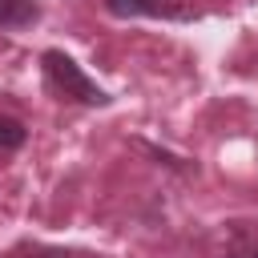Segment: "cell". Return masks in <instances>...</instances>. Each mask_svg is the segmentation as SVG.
I'll use <instances>...</instances> for the list:
<instances>
[{
  "label": "cell",
  "mask_w": 258,
  "mask_h": 258,
  "mask_svg": "<svg viewBox=\"0 0 258 258\" xmlns=\"http://www.w3.org/2000/svg\"><path fill=\"white\" fill-rule=\"evenodd\" d=\"M40 64H44V81H48V89H52L56 97H69V101H81V105H109V93H105L97 81H89L69 52L48 48V52L40 56Z\"/></svg>",
  "instance_id": "6da1fadb"
},
{
  "label": "cell",
  "mask_w": 258,
  "mask_h": 258,
  "mask_svg": "<svg viewBox=\"0 0 258 258\" xmlns=\"http://www.w3.org/2000/svg\"><path fill=\"white\" fill-rule=\"evenodd\" d=\"M105 8L113 16H157L161 0H105Z\"/></svg>",
  "instance_id": "3957f363"
},
{
  "label": "cell",
  "mask_w": 258,
  "mask_h": 258,
  "mask_svg": "<svg viewBox=\"0 0 258 258\" xmlns=\"http://www.w3.org/2000/svg\"><path fill=\"white\" fill-rule=\"evenodd\" d=\"M36 20V0H0V24L4 28H24Z\"/></svg>",
  "instance_id": "7a4b0ae2"
},
{
  "label": "cell",
  "mask_w": 258,
  "mask_h": 258,
  "mask_svg": "<svg viewBox=\"0 0 258 258\" xmlns=\"http://www.w3.org/2000/svg\"><path fill=\"white\" fill-rule=\"evenodd\" d=\"M24 125L20 121H12V117H0V149H20L24 145Z\"/></svg>",
  "instance_id": "277c9868"
},
{
  "label": "cell",
  "mask_w": 258,
  "mask_h": 258,
  "mask_svg": "<svg viewBox=\"0 0 258 258\" xmlns=\"http://www.w3.org/2000/svg\"><path fill=\"white\" fill-rule=\"evenodd\" d=\"M40 258H69V254H64V250H44Z\"/></svg>",
  "instance_id": "8992f818"
},
{
  "label": "cell",
  "mask_w": 258,
  "mask_h": 258,
  "mask_svg": "<svg viewBox=\"0 0 258 258\" xmlns=\"http://www.w3.org/2000/svg\"><path fill=\"white\" fill-rule=\"evenodd\" d=\"M230 258H258V238H246L230 250Z\"/></svg>",
  "instance_id": "5b68a950"
}]
</instances>
